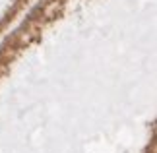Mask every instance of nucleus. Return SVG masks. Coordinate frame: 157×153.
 <instances>
[]
</instances>
